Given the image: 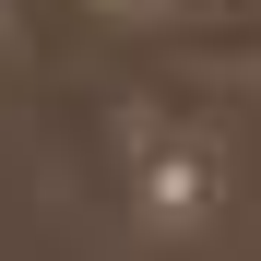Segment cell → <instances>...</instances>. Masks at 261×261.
Instances as JSON below:
<instances>
[{
  "mask_svg": "<svg viewBox=\"0 0 261 261\" xmlns=\"http://www.w3.org/2000/svg\"><path fill=\"white\" fill-rule=\"evenodd\" d=\"M119 143H130V214H143V238L202 249V238L238 226V143H226V130L166 119V107H130Z\"/></svg>",
  "mask_w": 261,
  "mask_h": 261,
  "instance_id": "obj_1",
  "label": "cell"
},
{
  "mask_svg": "<svg viewBox=\"0 0 261 261\" xmlns=\"http://www.w3.org/2000/svg\"><path fill=\"white\" fill-rule=\"evenodd\" d=\"M119 12H166V0H119Z\"/></svg>",
  "mask_w": 261,
  "mask_h": 261,
  "instance_id": "obj_2",
  "label": "cell"
}]
</instances>
